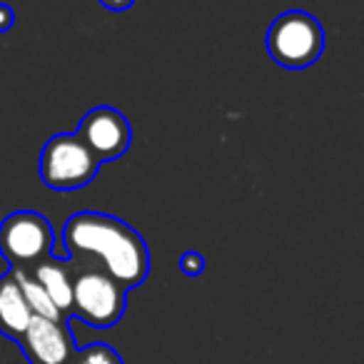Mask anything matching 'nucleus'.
I'll return each instance as SVG.
<instances>
[{
	"label": "nucleus",
	"instance_id": "obj_14",
	"mask_svg": "<svg viewBox=\"0 0 364 364\" xmlns=\"http://www.w3.org/2000/svg\"><path fill=\"white\" fill-rule=\"evenodd\" d=\"M100 6L112 13H122V11H127V8L135 6V0H100Z\"/></svg>",
	"mask_w": 364,
	"mask_h": 364
},
{
	"label": "nucleus",
	"instance_id": "obj_1",
	"mask_svg": "<svg viewBox=\"0 0 364 364\" xmlns=\"http://www.w3.org/2000/svg\"><path fill=\"white\" fill-rule=\"evenodd\" d=\"M63 247L70 257H87L125 289H135L150 274V250L142 235L105 213H75L63 228Z\"/></svg>",
	"mask_w": 364,
	"mask_h": 364
},
{
	"label": "nucleus",
	"instance_id": "obj_13",
	"mask_svg": "<svg viewBox=\"0 0 364 364\" xmlns=\"http://www.w3.org/2000/svg\"><path fill=\"white\" fill-rule=\"evenodd\" d=\"M16 26V11L6 3H0V33H8Z\"/></svg>",
	"mask_w": 364,
	"mask_h": 364
},
{
	"label": "nucleus",
	"instance_id": "obj_7",
	"mask_svg": "<svg viewBox=\"0 0 364 364\" xmlns=\"http://www.w3.org/2000/svg\"><path fill=\"white\" fill-rule=\"evenodd\" d=\"M18 344L31 364H70L77 352L68 319L33 317Z\"/></svg>",
	"mask_w": 364,
	"mask_h": 364
},
{
	"label": "nucleus",
	"instance_id": "obj_9",
	"mask_svg": "<svg viewBox=\"0 0 364 364\" xmlns=\"http://www.w3.org/2000/svg\"><path fill=\"white\" fill-rule=\"evenodd\" d=\"M33 272V277L46 287V292L50 294V299L55 302V307L60 309L63 317H70L73 314V279L75 272L70 269L68 259L60 257H46L38 264L28 267Z\"/></svg>",
	"mask_w": 364,
	"mask_h": 364
},
{
	"label": "nucleus",
	"instance_id": "obj_12",
	"mask_svg": "<svg viewBox=\"0 0 364 364\" xmlns=\"http://www.w3.org/2000/svg\"><path fill=\"white\" fill-rule=\"evenodd\" d=\"M180 269H182V274H188V277H198L205 269V257L200 252H185L180 257Z\"/></svg>",
	"mask_w": 364,
	"mask_h": 364
},
{
	"label": "nucleus",
	"instance_id": "obj_4",
	"mask_svg": "<svg viewBox=\"0 0 364 364\" xmlns=\"http://www.w3.org/2000/svg\"><path fill=\"white\" fill-rule=\"evenodd\" d=\"M127 289L100 267H82L73 279V314L97 329L115 327L125 314Z\"/></svg>",
	"mask_w": 364,
	"mask_h": 364
},
{
	"label": "nucleus",
	"instance_id": "obj_3",
	"mask_svg": "<svg viewBox=\"0 0 364 364\" xmlns=\"http://www.w3.org/2000/svg\"><path fill=\"white\" fill-rule=\"evenodd\" d=\"M100 165L77 132H58L41 150V180L58 193H73L90 185Z\"/></svg>",
	"mask_w": 364,
	"mask_h": 364
},
{
	"label": "nucleus",
	"instance_id": "obj_8",
	"mask_svg": "<svg viewBox=\"0 0 364 364\" xmlns=\"http://www.w3.org/2000/svg\"><path fill=\"white\" fill-rule=\"evenodd\" d=\"M31 319L33 312L23 297L21 284H18L16 274L8 269L6 274H0V334L11 342H21Z\"/></svg>",
	"mask_w": 364,
	"mask_h": 364
},
{
	"label": "nucleus",
	"instance_id": "obj_10",
	"mask_svg": "<svg viewBox=\"0 0 364 364\" xmlns=\"http://www.w3.org/2000/svg\"><path fill=\"white\" fill-rule=\"evenodd\" d=\"M11 272L16 274L18 284L23 289V297H26L28 307H31L33 317H48V319H68L60 314V309L55 307V302L50 299V294L46 292L41 282L33 277V272L28 267H11Z\"/></svg>",
	"mask_w": 364,
	"mask_h": 364
},
{
	"label": "nucleus",
	"instance_id": "obj_11",
	"mask_svg": "<svg viewBox=\"0 0 364 364\" xmlns=\"http://www.w3.org/2000/svg\"><path fill=\"white\" fill-rule=\"evenodd\" d=\"M70 364H125V362H122V357L110 344L95 342V344H87V347L77 349Z\"/></svg>",
	"mask_w": 364,
	"mask_h": 364
},
{
	"label": "nucleus",
	"instance_id": "obj_5",
	"mask_svg": "<svg viewBox=\"0 0 364 364\" xmlns=\"http://www.w3.org/2000/svg\"><path fill=\"white\" fill-rule=\"evenodd\" d=\"M53 245V225L36 210H18L0 223V255L11 267H33L50 257Z\"/></svg>",
	"mask_w": 364,
	"mask_h": 364
},
{
	"label": "nucleus",
	"instance_id": "obj_6",
	"mask_svg": "<svg viewBox=\"0 0 364 364\" xmlns=\"http://www.w3.org/2000/svg\"><path fill=\"white\" fill-rule=\"evenodd\" d=\"M77 135L95 152L97 160L110 162L127 152L132 142V127L120 110L100 105L82 115L80 125H77Z\"/></svg>",
	"mask_w": 364,
	"mask_h": 364
},
{
	"label": "nucleus",
	"instance_id": "obj_2",
	"mask_svg": "<svg viewBox=\"0 0 364 364\" xmlns=\"http://www.w3.org/2000/svg\"><path fill=\"white\" fill-rule=\"evenodd\" d=\"M264 46L279 68L304 70V68H312L322 55L324 31L312 13L287 11L272 21Z\"/></svg>",
	"mask_w": 364,
	"mask_h": 364
}]
</instances>
